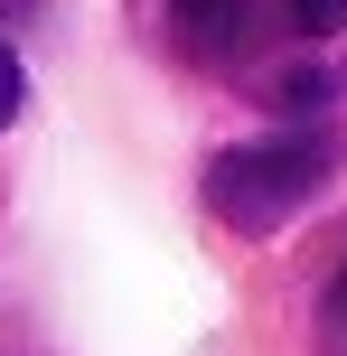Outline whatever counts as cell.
<instances>
[{
  "label": "cell",
  "instance_id": "cell-1",
  "mask_svg": "<svg viewBox=\"0 0 347 356\" xmlns=\"http://www.w3.org/2000/svg\"><path fill=\"white\" fill-rule=\"evenodd\" d=\"M329 169H338L329 131H263V141H235L207 160V207L225 234H273L329 188Z\"/></svg>",
  "mask_w": 347,
  "mask_h": 356
},
{
  "label": "cell",
  "instance_id": "cell-2",
  "mask_svg": "<svg viewBox=\"0 0 347 356\" xmlns=\"http://www.w3.org/2000/svg\"><path fill=\"white\" fill-rule=\"evenodd\" d=\"M254 19H263V0H169V38L188 56H244Z\"/></svg>",
  "mask_w": 347,
  "mask_h": 356
},
{
  "label": "cell",
  "instance_id": "cell-6",
  "mask_svg": "<svg viewBox=\"0 0 347 356\" xmlns=\"http://www.w3.org/2000/svg\"><path fill=\"white\" fill-rule=\"evenodd\" d=\"M10 10H29V0H10Z\"/></svg>",
  "mask_w": 347,
  "mask_h": 356
},
{
  "label": "cell",
  "instance_id": "cell-5",
  "mask_svg": "<svg viewBox=\"0 0 347 356\" xmlns=\"http://www.w3.org/2000/svg\"><path fill=\"white\" fill-rule=\"evenodd\" d=\"M19 94H29V85H19V56H10V47H0V131H10V122H19Z\"/></svg>",
  "mask_w": 347,
  "mask_h": 356
},
{
  "label": "cell",
  "instance_id": "cell-4",
  "mask_svg": "<svg viewBox=\"0 0 347 356\" xmlns=\"http://www.w3.org/2000/svg\"><path fill=\"white\" fill-rule=\"evenodd\" d=\"M319 356H347V263L329 272V291H319Z\"/></svg>",
  "mask_w": 347,
  "mask_h": 356
},
{
  "label": "cell",
  "instance_id": "cell-3",
  "mask_svg": "<svg viewBox=\"0 0 347 356\" xmlns=\"http://www.w3.org/2000/svg\"><path fill=\"white\" fill-rule=\"evenodd\" d=\"M273 10H282L291 38H338L347 29V0H273Z\"/></svg>",
  "mask_w": 347,
  "mask_h": 356
}]
</instances>
